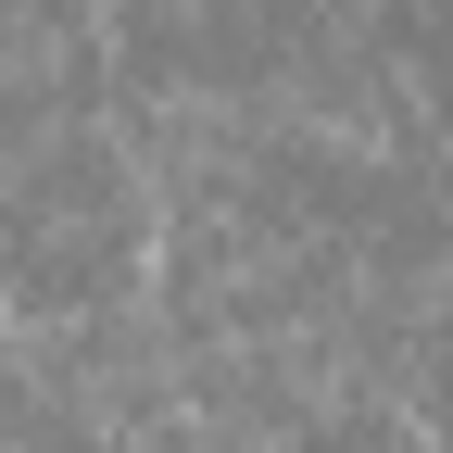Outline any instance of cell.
Listing matches in <instances>:
<instances>
[{
  "instance_id": "6da1fadb",
  "label": "cell",
  "mask_w": 453,
  "mask_h": 453,
  "mask_svg": "<svg viewBox=\"0 0 453 453\" xmlns=\"http://www.w3.org/2000/svg\"><path fill=\"white\" fill-rule=\"evenodd\" d=\"M0 303L26 327L151 303V164L101 113L0 151Z\"/></svg>"
},
{
  "instance_id": "7a4b0ae2",
  "label": "cell",
  "mask_w": 453,
  "mask_h": 453,
  "mask_svg": "<svg viewBox=\"0 0 453 453\" xmlns=\"http://www.w3.org/2000/svg\"><path fill=\"white\" fill-rule=\"evenodd\" d=\"M390 403H403L416 428H441L453 441V265L416 290V315H403V353H390Z\"/></svg>"
},
{
  "instance_id": "3957f363",
  "label": "cell",
  "mask_w": 453,
  "mask_h": 453,
  "mask_svg": "<svg viewBox=\"0 0 453 453\" xmlns=\"http://www.w3.org/2000/svg\"><path fill=\"white\" fill-rule=\"evenodd\" d=\"M277 453H453L441 428H416L403 403H390V390H327V403L277 441Z\"/></svg>"
}]
</instances>
